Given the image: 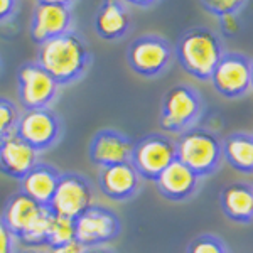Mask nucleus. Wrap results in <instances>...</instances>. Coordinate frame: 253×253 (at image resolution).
<instances>
[{"instance_id":"obj_31","label":"nucleus","mask_w":253,"mask_h":253,"mask_svg":"<svg viewBox=\"0 0 253 253\" xmlns=\"http://www.w3.org/2000/svg\"><path fill=\"white\" fill-rule=\"evenodd\" d=\"M83 253H117V250H113L108 245H103V247H89L84 248Z\"/></svg>"},{"instance_id":"obj_29","label":"nucleus","mask_w":253,"mask_h":253,"mask_svg":"<svg viewBox=\"0 0 253 253\" xmlns=\"http://www.w3.org/2000/svg\"><path fill=\"white\" fill-rule=\"evenodd\" d=\"M84 248L80 243L71 242L66 245H59V247H49L47 253H83Z\"/></svg>"},{"instance_id":"obj_11","label":"nucleus","mask_w":253,"mask_h":253,"mask_svg":"<svg viewBox=\"0 0 253 253\" xmlns=\"http://www.w3.org/2000/svg\"><path fill=\"white\" fill-rule=\"evenodd\" d=\"M59 84L36 61L17 69V96L24 110L51 108L59 96Z\"/></svg>"},{"instance_id":"obj_36","label":"nucleus","mask_w":253,"mask_h":253,"mask_svg":"<svg viewBox=\"0 0 253 253\" xmlns=\"http://www.w3.org/2000/svg\"><path fill=\"white\" fill-rule=\"evenodd\" d=\"M0 66H2V63H0Z\"/></svg>"},{"instance_id":"obj_13","label":"nucleus","mask_w":253,"mask_h":253,"mask_svg":"<svg viewBox=\"0 0 253 253\" xmlns=\"http://www.w3.org/2000/svg\"><path fill=\"white\" fill-rule=\"evenodd\" d=\"M133 140L117 128H101L89 140L88 157L95 167H108L130 162Z\"/></svg>"},{"instance_id":"obj_10","label":"nucleus","mask_w":253,"mask_h":253,"mask_svg":"<svg viewBox=\"0 0 253 253\" xmlns=\"http://www.w3.org/2000/svg\"><path fill=\"white\" fill-rule=\"evenodd\" d=\"M122 235V219L107 206L93 205L75 219V242L83 248L103 247Z\"/></svg>"},{"instance_id":"obj_30","label":"nucleus","mask_w":253,"mask_h":253,"mask_svg":"<svg viewBox=\"0 0 253 253\" xmlns=\"http://www.w3.org/2000/svg\"><path fill=\"white\" fill-rule=\"evenodd\" d=\"M122 2L130 3V5H135V7H140V9H147V7L156 5L159 0H122Z\"/></svg>"},{"instance_id":"obj_35","label":"nucleus","mask_w":253,"mask_h":253,"mask_svg":"<svg viewBox=\"0 0 253 253\" xmlns=\"http://www.w3.org/2000/svg\"><path fill=\"white\" fill-rule=\"evenodd\" d=\"M3 140H5V138H0V147H2V144H3Z\"/></svg>"},{"instance_id":"obj_34","label":"nucleus","mask_w":253,"mask_h":253,"mask_svg":"<svg viewBox=\"0 0 253 253\" xmlns=\"http://www.w3.org/2000/svg\"><path fill=\"white\" fill-rule=\"evenodd\" d=\"M252 89H253V59H252Z\"/></svg>"},{"instance_id":"obj_28","label":"nucleus","mask_w":253,"mask_h":253,"mask_svg":"<svg viewBox=\"0 0 253 253\" xmlns=\"http://www.w3.org/2000/svg\"><path fill=\"white\" fill-rule=\"evenodd\" d=\"M17 5L19 0H0V24L14 17Z\"/></svg>"},{"instance_id":"obj_17","label":"nucleus","mask_w":253,"mask_h":253,"mask_svg":"<svg viewBox=\"0 0 253 253\" xmlns=\"http://www.w3.org/2000/svg\"><path fill=\"white\" fill-rule=\"evenodd\" d=\"M39 162V152L26 144L20 137H7L0 147V174L20 181Z\"/></svg>"},{"instance_id":"obj_19","label":"nucleus","mask_w":253,"mask_h":253,"mask_svg":"<svg viewBox=\"0 0 253 253\" xmlns=\"http://www.w3.org/2000/svg\"><path fill=\"white\" fill-rule=\"evenodd\" d=\"M219 208L230 221L238 224L253 223V186L248 182H230L219 193Z\"/></svg>"},{"instance_id":"obj_7","label":"nucleus","mask_w":253,"mask_h":253,"mask_svg":"<svg viewBox=\"0 0 253 253\" xmlns=\"http://www.w3.org/2000/svg\"><path fill=\"white\" fill-rule=\"evenodd\" d=\"M175 161V142L167 133L152 132L133 140L130 164L142 181H156Z\"/></svg>"},{"instance_id":"obj_33","label":"nucleus","mask_w":253,"mask_h":253,"mask_svg":"<svg viewBox=\"0 0 253 253\" xmlns=\"http://www.w3.org/2000/svg\"><path fill=\"white\" fill-rule=\"evenodd\" d=\"M17 253H46V252H42L41 248H29V247H26V248H20V250H17Z\"/></svg>"},{"instance_id":"obj_32","label":"nucleus","mask_w":253,"mask_h":253,"mask_svg":"<svg viewBox=\"0 0 253 253\" xmlns=\"http://www.w3.org/2000/svg\"><path fill=\"white\" fill-rule=\"evenodd\" d=\"M39 3H51V5H61V7H69L75 3V0H38Z\"/></svg>"},{"instance_id":"obj_3","label":"nucleus","mask_w":253,"mask_h":253,"mask_svg":"<svg viewBox=\"0 0 253 253\" xmlns=\"http://www.w3.org/2000/svg\"><path fill=\"white\" fill-rule=\"evenodd\" d=\"M223 54L221 38L203 26L187 29L174 47V58L181 68L199 81H210Z\"/></svg>"},{"instance_id":"obj_21","label":"nucleus","mask_w":253,"mask_h":253,"mask_svg":"<svg viewBox=\"0 0 253 253\" xmlns=\"http://www.w3.org/2000/svg\"><path fill=\"white\" fill-rule=\"evenodd\" d=\"M223 159L236 172L253 174V133L233 132L224 137Z\"/></svg>"},{"instance_id":"obj_22","label":"nucleus","mask_w":253,"mask_h":253,"mask_svg":"<svg viewBox=\"0 0 253 253\" xmlns=\"http://www.w3.org/2000/svg\"><path fill=\"white\" fill-rule=\"evenodd\" d=\"M75 242V219L52 214L47 230V247H59Z\"/></svg>"},{"instance_id":"obj_16","label":"nucleus","mask_w":253,"mask_h":253,"mask_svg":"<svg viewBox=\"0 0 253 253\" xmlns=\"http://www.w3.org/2000/svg\"><path fill=\"white\" fill-rule=\"evenodd\" d=\"M159 194L170 203H186L193 199L201 189L203 179L196 175L189 167L174 161L154 181Z\"/></svg>"},{"instance_id":"obj_8","label":"nucleus","mask_w":253,"mask_h":253,"mask_svg":"<svg viewBox=\"0 0 253 253\" xmlns=\"http://www.w3.org/2000/svg\"><path fill=\"white\" fill-rule=\"evenodd\" d=\"M15 135L29 144L36 152L44 154L63 140V118L52 108L24 110L17 122Z\"/></svg>"},{"instance_id":"obj_14","label":"nucleus","mask_w":253,"mask_h":253,"mask_svg":"<svg viewBox=\"0 0 253 253\" xmlns=\"http://www.w3.org/2000/svg\"><path fill=\"white\" fill-rule=\"evenodd\" d=\"M142 177L130 162L101 167L98 170V187L101 194L115 203H126L135 199L142 189Z\"/></svg>"},{"instance_id":"obj_2","label":"nucleus","mask_w":253,"mask_h":253,"mask_svg":"<svg viewBox=\"0 0 253 253\" xmlns=\"http://www.w3.org/2000/svg\"><path fill=\"white\" fill-rule=\"evenodd\" d=\"M0 218L9 226L15 240L24 247H47V230L52 213L49 208L41 206L22 191L10 194L5 201Z\"/></svg>"},{"instance_id":"obj_9","label":"nucleus","mask_w":253,"mask_h":253,"mask_svg":"<svg viewBox=\"0 0 253 253\" xmlns=\"http://www.w3.org/2000/svg\"><path fill=\"white\" fill-rule=\"evenodd\" d=\"M95 199L96 187L91 179L80 172H61L58 187L49 203V211L56 216L76 219L95 205Z\"/></svg>"},{"instance_id":"obj_12","label":"nucleus","mask_w":253,"mask_h":253,"mask_svg":"<svg viewBox=\"0 0 253 253\" xmlns=\"http://www.w3.org/2000/svg\"><path fill=\"white\" fill-rule=\"evenodd\" d=\"M210 81L214 91L226 100L245 96L252 89V59L243 52L224 51Z\"/></svg>"},{"instance_id":"obj_18","label":"nucleus","mask_w":253,"mask_h":253,"mask_svg":"<svg viewBox=\"0 0 253 253\" xmlns=\"http://www.w3.org/2000/svg\"><path fill=\"white\" fill-rule=\"evenodd\" d=\"M61 170L49 162L39 161L32 169L19 181V191L39 203L41 206L49 208L54 191L58 187Z\"/></svg>"},{"instance_id":"obj_4","label":"nucleus","mask_w":253,"mask_h":253,"mask_svg":"<svg viewBox=\"0 0 253 253\" xmlns=\"http://www.w3.org/2000/svg\"><path fill=\"white\" fill-rule=\"evenodd\" d=\"M175 161L189 167L201 179L218 172L223 166V140L213 130L193 126L175 138Z\"/></svg>"},{"instance_id":"obj_26","label":"nucleus","mask_w":253,"mask_h":253,"mask_svg":"<svg viewBox=\"0 0 253 253\" xmlns=\"http://www.w3.org/2000/svg\"><path fill=\"white\" fill-rule=\"evenodd\" d=\"M218 24L224 38H235L240 32V29H242V22H240L238 14L221 15V17H218Z\"/></svg>"},{"instance_id":"obj_1","label":"nucleus","mask_w":253,"mask_h":253,"mask_svg":"<svg viewBox=\"0 0 253 253\" xmlns=\"http://www.w3.org/2000/svg\"><path fill=\"white\" fill-rule=\"evenodd\" d=\"M91 59L86 41L75 31L42 42L36 56V63L47 71L59 86H69L83 80L91 66Z\"/></svg>"},{"instance_id":"obj_20","label":"nucleus","mask_w":253,"mask_h":253,"mask_svg":"<svg viewBox=\"0 0 253 253\" xmlns=\"http://www.w3.org/2000/svg\"><path fill=\"white\" fill-rule=\"evenodd\" d=\"M130 24L132 20L122 0H103L93 20L98 38L108 42L124 39L130 31Z\"/></svg>"},{"instance_id":"obj_23","label":"nucleus","mask_w":253,"mask_h":253,"mask_svg":"<svg viewBox=\"0 0 253 253\" xmlns=\"http://www.w3.org/2000/svg\"><path fill=\"white\" fill-rule=\"evenodd\" d=\"M186 253H230L226 242L214 233H201L189 242Z\"/></svg>"},{"instance_id":"obj_6","label":"nucleus","mask_w":253,"mask_h":253,"mask_svg":"<svg viewBox=\"0 0 253 253\" xmlns=\"http://www.w3.org/2000/svg\"><path fill=\"white\" fill-rule=\"evenodd\" d=\"M174 61V47L159 34L138 36L126 49V63L142 78H159L170 68Z\"/></svg>"},{"instance_id":"obj_5","label":"nucleus","mask_w":253,"mask_h":253,"mask_svg":"<svg viewBox=\"0 0 253 253\" xmlns=\"http://www.w3.org/2000/svg\"><path fill=\"white\" fill-rule=\"evenodd\" d=\"M203 112L205 101L198 89L186 83L174 84L162 96L159 126L167 135H181L186 130L198 126Z\"/></svg>"},{"instance_id":"obj_24","label":"nucleus","mask_w":253,"mask_h":253,"mask_svg":"<svg viewBox=\"0 0 253 253\" xmlns=\"http://www.w3.org/2000/svg\"><path fill=\"white\" fill-rule=\"evenodd\" d=\"M20 112L17 105L9 98L0 96V138H7L15 133Z\"/></svg>"},{"instance_id":"obj_27","label":"nucleus","mask_w":253,"mask_h":253,"mask_svg":"<svg viewBox=\"0 0 253 253\" xmlns=\"http://www.w3.org/2000/svg\"><path fill=\"white\" fill-rule=\"evenodd\" d=\"M0 253H17V240L0 218Z\"/></svg>"},{"instance_id":"obj_25","label":"nucleus","mask_w":253,"mask_h":253,"mask_svg":"<svg viewBox=\"0 0 253 253\" xmlns=\"http://www.w3.org/2000/svg\"><path fill=\"white\" fill-rule=\"evenodd\" d=\"M248 0H199L201 7L208 14L221 17L226 14H240Z\"/></svg>"},{"instance_id":"obj_15","label":"nucleus","mask_w":253,"mask_h":253,"mask_svg":"<svg viewBox=\"0 0 253 253\" xmlns=\"http://www.w3.org/2000/svg\"><path fill=\"white\" fill-rule=\"evenodd\" d=\"M73 12L69 7L51 5V3H36L31 15L29 34L38 46L46 41L73 31Z\"/></svg>"}]
</instances>
